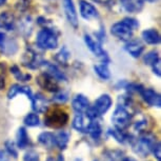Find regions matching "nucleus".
<instances>
[{"mask_svg": "<svg viewBox=\"0 0 161 161\" xmlns=\"http://www.w3.org/2000/svg\"><path fill=\"white\" fill-rule=\"evenodd\" d=\"M133 151L140 157H147L152 152L157 143L156 136L151 133H142L136 139H130Z\"/></svg>", "mask_w": 161, "mask_h": 161, "instance_id": "obj_1", "label": "nucleus"}, {"mask_svg": "<svg viewBox=\"0 0 161 161\" xmlns=\"http://www.w3.org/2000/svg\"><path fill=\"white\" fill-rule=\"evenodd\" d=\"M112 121H113L115 129L122 130L127 129L132 122V114L129 111V108L122 104L118 105L112 116Z\"/></svg>", "mask_w": 161, "mask_h": 161, "instance_id": "obj_2", "label": "nucleus"}, {"mask_svg": "<svg viewBox=\"0 0 161 161\" xmlns=\"http://www.w3.org/2000/svg\"><path fill=\"white\" fill-rule=\"evenodd\" d=\"M69 121V115L61 108H54L47 114L44 118L45 125L52 129H61Z\"/></svg>", "mask_w": 161, "mask_h": 161, "instance_id": "obj_3", "label": "nucleus"}, {"mask_svg": "<svg viewBox=\"0 0 161 161\" xmlns=\"http://www.w3.org/2000/svg\"><path fill=\"white\" fill-rule=\"evenodd\" d=\"M112 105V99L108 95H101L95 101L92 108H89L86 113L92 118H98L101 115L105 114Z\"/></svg>", "mask_w": 161, "mask_h": 161, "instance_id": "obj_4", "label": "nucleus"}, {"mask_svg": "<svg viewBox=\"0 0 161 161\" xmlns=\"http://www.w3.org/2000/svg\"><path fill=\"white\" fill-rule=\"evenodd\" d=\"M36 41H37L39 47L45 48V50H53L58 45V39H57L55 33L48 29L41 30L38 33Z\"/></svg>", "mask_w": 161, "mask_h": 161, "instance_id": "obj_5", "label": "nucleus"}, {"mask_svg": "<svg viewBox=\"0 0 161 161\" xmlns=\"http://www.w3.org/2000/svg\"><path fill=\"white\" fill-rule=\"evenodd\" d=\"M37 83L39 84V86L42 87V89L45 91H47V92L56 93L59 91L58 80H57L56 78H54L52 75L47 74V72L42 73V74L38 76Z\"/></svg>", "mask_w": 161, "mask_h": 161, "instance_id": "obj_6", "label": "nucleus"}, {"mask_svg": "<svg viewBox=\"0 0 161 161\" xmlns=\"http://www.w3.org/2000/svg\"><path fill=\"white\" fill-rule=\"evenodd\" d=\"M112 34L116 36L117 38H119L122 41H129L132 39L133 36V30L127 25L126 23H124L123 21L115 23L111 29Z\"/></svg>", "mask_w": 161, "mask_h": 161, "instance_id": "obj_7", "label": "nucleus"}, {"mask_svg": "<svg viewBox=\"0 0 161 161\" xmlns=\"http://www.w3.org/2000/svg\"><path fill=\"white\" fill-rule=\"evenodd\" d=\"M93 119L95 118L90 117L86 113H79L78 115H76V117L73 120V127L78 132L87 133L93 122Z\"/></svg>", "mask_w": 161, "mask_h": 161, "instance_id": "obj_8", "label": "nucleus"}, {"mask_svg": "<svg viewBox=\"0 0 161 161\" xmlns=\"http://www.w3.org/2000/svg\"><path fill=\"white\" fill-rule=\"evenodd\" d=\"M84 41H86V44L87 45V47L90 48V51L92 52L94 55L104 60L103 62H106V60H108V55H106V53L103 51V48L101 47V45H100L98 41L95 40V39H93L90 35L84 36Z\"/></svg>", "mask_w": 161, "mask_h": 161, "instance_id": "obj_9", "label": "nucleus"}, {"mask_svg": "<svg viewBox=\"0 0 161 161\" xmlns=\"http://www.w3.org/2000/svg\"><path fill=\"white\" fill-rule=\"evenodd\" d=\"M139 94L142 96V98L144 99V101L150 104L152 106H157V108H160L161 105V98L160 95L157 92H155L154 90L152 89H144L142 87L140 90Z\"/></svg>", "mask_w": 161, "mask_h": 161, "instance_id": "obj_10", "label": "nucleus"}, {"mask_svg": "<svg viewBox=\"0 0 161 161\" xmlns=\"http://www.w3.org/2000/svg\"><path fill=\"white\" fill-rule=\"evenodd\" d=\"M63 8H64V13L68 21L76 29L78 26V17L73 0H63Z\"/></svg>", "mask_w": 161, "mask_h": 161, "instance_id": "obj_11", "label": "nucleus"}, {"mask_svg": "<svg viewBox=\"0 0 161 161\" xmlns=\"http://www.w3.org/2000/svg\"><path fill=\"white\" fill-rule=\"evenodd\" d=\"M32 105H33V110L36 113H40L43 114L47 111L48 108V101L47 98L40 93H37L35 96L32 97Z\"/></svg>", "mask_w": 161, "mask_h": 161, "instance_id": "obj_12", "label": "nucleus"}, {"mask_svg": "<svg viewBox=\"0 0 161 161\" xmlns=\"http://www.w3.org/2000/svg\"><path fill=\"white\" fill-rule=\"evenodd\" d=\"M22 62H23V65L24 66H28L30 69H37L39 65H42L43 62L42 60L40 59L37 54L33 51H28L23 56V59H22Z\"/></svg>", "mask_w": 161, "mask_h": 161, "instance_id": "obj_13", "label": "nucleus"}, {"mask_svg": "<svg viewBox=\"0 0 161 161\" xmlns=\"http://www.w3.org/2000/svg\"><path fill=\"white\" fill-rule=\"evenodd\" d=\"M80 14L86 20L98 17V11L96 8L86 0H80Z\"/></svg>", "mask_w": 161, "mask_h": 161, "instance_id": "obj_14", "label": "nucleus"}, {"mask_svg": "<svg viewBox=\"0 0 161 161\" xmlns=\"http://www.w3.org/2000/svg\"><path fill=\"white\" fill-rule=\"evenodd\" d=\"M73 108L77 113H86L90 108L89 99L83 95H76L72 102Z\"/></svg>", "mask_w": 161, "mask_h": 161, "instance_id": "obj_15", "label": "nucleus"}, {"mask_svg": "<svg viewBox=\"0 0 161 161\" xmlns=\"http://www.w3.org/2000/svg\"><path fill=\"white\" fill-rule=\"evenodd\" d=\"M125 50L133 57H139L142 54V52L144 50V47L141 42L137 40H129V42L125 44Z\"/></svg>", "mask_w": 161, "mask_h": 161, "instance_id": "obj_16", "label": "nucleus"}, {"mask_svg": "<svg viewBox=\"0 0 161 161\" xmlns=\"http://www.w3.org/2000/svg\"><path fill=\"white\" fill-rule=\"evenodd\" d=\"M142 38L148 44H158L160 42V35L156 30L148 29L142 32Z\"/></svg>", "mask_w": 161, "mask_h": 161, "instance_id": "obj_17", "label": "nucleus"}, {"mask_svg": "<svg viewBox=\"0 0 161 161\" xmlns=\"http://www.w3.org/2000/svg\"><path fill=\"white\" fill-rule=\"evenodd\" d=\"M123 8L130 13H136L142 8L141 0H120Z\"/></svg>", "mask_w": 161, "mask_h": 161, "instance_id": "obj_18", "label": "nucleus"}, {"mask_svg": "<svg viewBox=\"0 0 161 161\" xmlns=\"http://www.w3.org/2000/svg\"><path fill=\"white\" fill-rule=\"evenodd\" d=\"M30 144V138L24 127H20L17 132V147L23 150Z\"/></svg>", "mask_w": 161, "mask_h": 161, "instance_id": "obj_19", "label": "nucleus"}, {"mask_svg": "<svg viewBox=\"0 0 161 161\" xmlns=\"http://www.w3.org/2000/svg\"><path fill=\"white\" fill-rule=\"evenodd\" d=\"M38 140L43 147L47 148H52L55 145V135H53L50 132L41 133L38 137Z\"/></svg>", "mask_w": 161, "mask_h": 161, "instance_id": "obj_20", "label": "nucleus"}, {"mask_svg": "<svg viewBox=\"0 0 161 161\" xmlns=\"http://www.w3.org/2000/svg\"><path fill=\"white\" fill-rule=\"evenodd\" d=\"M69 140V133L63 132V130H61V132H59L57 135H55V145L58 147L60 150H64V148L68 147Z\"/></svg>", "mask_w": 161, "mask_h": 161, "instance_id": "obj_21", "label": "nucleus"}, {"mask_svg": "<svg viewBox=\"0 0 161 161\" xmlns=\"http://www.w3.org/2000/svg\"><path fill=\"white\" fill-rule=\"evenodd\" d=\"M94 69H95L96 74L101 79L106 80V79L110 78L111 73H110V69L108 68V62H102V63H100V64L94 65Z\"/></svg>", "mask_w": 161, "mask_h": 161, "instance_id": "obj_22", "label": "nucleus"}, {"mask_svg": "<svg viewBox=\"0 0 161 161\" xmlns=\"http://www.w3.org/2000/svg\"><path fill=\"white\" fill-rule=\"evenodd\" d=\"M91 135V137L93 139H99L100 136L102 134V129H101V125H100L99 121L97 120V118L93 119V122L91 124L90 126V130L87 132Z\"/></svg>", "mask_w": 161, "mask_h": 161, "instance_id": "obj_23", "label": "nucleus"}, {"mask_svg": "<svg viewBox=\"0 0 161 161\" xmlns=\"http://www.w3.org/2000/svg\"><path fill=\"white\" fill-rule=\"evenodd\" d=\"M108 133H110L118 142H120V143H124V142H126V141H130L129 134H126L122 130L114 129V130H108Z\"/></svg>", "mask_w": 161, "mask_h": 161, "instance_id": "obj_24", "label": "nucleus"}, {"mask_svg": "<svg viewBox=\"0 0 161 161\" xmlns=\"http://www.w3.org/2000/svg\"><path fill=\"white\" fill-rule=\"evenodd\" d=\"M13 25V16L8 12L0 14V28L10 30Z\"/></svg>", "mask_w": 161, "mask_h": 161, "instance_id": "obj_25", "label": "nucleus"}, {"mask_svg": "<svg viewBox=\"0 0 161 161\" xmlns=\"http://www.w3.org/2000/svg\"><path fill=\"white\" fill-rule=\"evenodd\" d=\"M47 71H45V72H47V74L52 75L54 78H56L58 81H60V80H65V79H66L65 76L62 74V72L59 71L57 66L53 65V64H47Z\"/></svg>", "mask_w": 161, "mask_h": 161, "instance_id": "obj_26", "label": "nucleus"}, {"mask_svg": "<svg viewBox=\"0 0 161 161\" xmlns=\"http://www.w3.org/2000/svg\"><path fill=\"white\" fill-rule=\"evenodd\" d=\"M11 72H12V74H13L15 77H16L18 80H20V81H29L30 79H31V75L22 74L21 71H19V69H18L17 65L12 66V68H11Z\"/></svg>", "mask_w": 161, "mask_h": 161, "instance_id": "obj_27", "label": "nucleus"}, {"mask_svg": "<svg viewBox=\"0 0 161 161\" xmlns=\"http://www.w3.org/2000/svg\"><path fill=\"white\" fill-rule=\"evenodd\" d=\"M23 121L28 126H36L39 124V117L37 116V114L31 113V114L26 115Z\"/></svg>", "mask_w": 161, "mask_h": 161, "instance_id": "obj_28", "label": "nucleus"}, {"mask_svg": "<svg viewBox=\"0 0 161 161\" xmlns=\"http://www.w3.org/2000/svg\"><path fill=\"white\" fill-rule=\"evenodd\" d=\"M69 58V52L68 51V48L66 47H63L56 56V60L61 63V64L62 63H66Z\"/></svg>", "mask_w": 161, "mask_h": 161, "instance_id": "obj_29", "label": "nucleus"}, {"mask_svg": "<svg viewBox=\"0 0 161 161\" xmlns=\"http://www.w3.org/2000/svg\"><path fill=\"white\" fill-rule=\"evenodd\" d=\"M159 59V54L157 53V52H150V53H147V55L144 57V62L145 64H150L152 65L153 63H155L157 61V60Z\"/></svg>", "mask_w": 161, "mask_h": 161, "instance_id": "obj_30", "label": "nucleus"}, {"mask_svg": "<svg viewBox=\"0 0 161 161\" xmlns=\"http://www.w3.org/2000/svg\"><path fill=\"white\" fill-rule=\"evenodd\" d=\"M5 74H7V65L4 62H0V90L5 87Z\"/></svg>", "mask_w": 161, "mask_h": 161, "instance_id": "obj_31", "label": "nucleus"}, {"mask_svg": "<svg viewBox=\"0 0 161 161\" xmlns=\"http://www.w3.org/2000/svg\"><path fill=\"white\" fill-rule=\"evenodd\" d=\"M23 161H39V155L35 151H29L26 152L23 157Z\"/></svg>", "mask_w": 161, "mask_h": 161, "instance_id": "obj_32", "label": "nucleus"}, {"mask_svg": "<svg viewBox=\"0 0 161 161\" xmlns=\"http://www.w3.org/2000/svg\"><path fill=\"white\" fill-rule=\"evenodd\" d=\"M18 94H20V86H19V84H14V86H12L10 87V90H8V99H13L18 95Z\"/></svg>", "mask_w": 161, "mask_h": 161, "instance_id": "obj_33", "label": "nucleus"}, {"mask_svg": "<svg viewBox=\"0 0 161 161\" xmlns=\"http://www.w3.org/2000/svg\"><path fill=\"white\" fill-rule=\"evenodd\" d=\"M68 100V95L63 92H56V95L53 97V101L57 103H64Z\"/></svg>", "mask_w": 161, "mask_h": 161, "instance_id": "obj_34", "label": "nucleus"}, {"mask_svg": "<svg viewBox=\"0 0 161 161\" xmlns=\"http://www.w3.org/2000/svg\"><path fill=\"white\" fill-rule=\"evenodd\" d=\"M5 147H7V152L8 153V155H12L14 158H17L18 153L15 148V144L12 141H7L5 142Z\"/></svg>", "mask_w": 161, "mask_h": 161, "instance_id": "obj_35", "label": "nucleus"}, {"mask_svg": "<svg viewBox=\"0 0 161 161\" xmlns=\"http://www.w3.org/2000/svg\"><path fill=\"white\" fill-rule=\"evenodd\" d=\"M122 21H123L124 23H126L127 25H129L130 28L133 30V31H134V30H136V29L139 28V22L136 19H134V18L127 17V18H124Z\"/></svg>", "mask_w": 161, "mask_h": 161, "instance_id": "obj_36", "label": "nucleus"}, {"mask_svg": "<svg viewBox=\"0 0 161 161\" xmlns=\"http://www.w3.org/2000/svg\"><path fill=\"white\" fill-rule=\"evenodd\" d=\"M152 68H153V72L157 76H160L161 75V62H160V58L158 59L155 63H153V64H152Z\"/></svg>", "mask_w": 161, "mask_h": 161, "instance_id": "obj_37", "label": "nucleus"}, {"mask_svg": "<svg viewBox=\"0 0 161 161\" xmlns=\"http://www.w3.org/2000/svg\"><path fill=\"white\" fill-rule=\"evenodd\" d=\"M161 147H160V143L159 142H157L156 143V145L154 147V148H153V153H154V155H155V157H156V159L158 160V161H160V156H161Z\"/></svg>", "mask_w": 161, "mask_h": 161, "instance_id": "obj_38", "label": "nucleus"}, {"mask_svg": "<svg viewBox=\"0 0 161 161\" xmlns=\"http://www.w3.org/2000/svg\"><path fill=\"white\" fill-rule=\"evenodd\" d=\"M0 161H10V158H8V153L7 151L0 150Z\"/></svg>", "mask_w": 161, "mask_h": 161, "instance_id": "obj_39", "label": "nucleus"}, {"mask_svg": "<svg viewBox=\"0 0 161 161\" xmlns=\"http://www.w3.org/2000/svg\"><path fill=\"white\" fill-rule=\"evenodd\" d=\"M4 39H5V35L3 34V33H0V45L3 44Z\"/></svg>", "mask_w": 161, "mask_h": 161, "instance_id": "obj_40", "label": "nucleus"}, {"mask_svg": "<svg viewBox=\"0 0 161 161\" xmlns=\"http://www.w3.org/2000/svg\"><path fill=\"white\" fill-rule=\"evenodd\" d=\"M94 1L98 2V3H106V2H108L110 0H94Z\"/></svg>", "mask_w": 161, "mask_h": 161, "instance_id": "obj_41", "label": "nucleus"}, {"mask_svg": "<svg viewBox=\"0 0 161 161\" xmlns=\"http://www.w3.org/2000/svg\"><path fill=\"white\" fill-rule=\"evenodd\" d=\"M57 161H64V158H63L62 155H59V156H58V159H57Z\"/></svg>", "mask_w": 161, "mask_h": 161, "instance_id": "obj_42", "label": "nucleus"}, {"mask_svg": "<svg viewBox=\"0 0 161 161\" xmlns=\"http://www.w3.org/2000/svg\"><path fill=\"white\" fill-rule=\"evenodd\" d=\"M123 161H136V160L133 159V158H124Z\"/></svg>", "mask_w": 161, "mask_h": 161, "instance_id": "obj_43", "label": "nucleus"}, {"mask_svg": "<svg viewBox=\"0 0 161 161\" xmlns=\"http://www.w3.org/2000/svg\"><path fill=\"white\" fill-rule=\"evenodd\" d=\"M5 2H7V0H0V5H3Z\"/></svg>", "mask_w": 161, "mask_h": 161, "instance_id": "obj_44", "label": "nucleus"}, {"mask_svg": "<svg viewBox=\"0 0 161 161\" xmlns=\"http://www.w3.org/2000/svg\"><path fill=\"white\" fill-rule=\"evenodd\" d=\"M147 1H150V2H154V1H156V0H147Z\"/></svg>", "mask_w": 161, "mask_h": 161, "instance_id": "obj_45", "label": "nucleus"}, {"mask_svg": "<svg viewBox=\"0 0 161 161\" xmlns=\"http://www.w3.org/2000/svg\"><path fill=\"white\" fill-rule=\"evenodd\" d=\"M96 161H97V160H96Z\"/></svg>", "mask_w": 161, "mask_h": 161, "instance_id": "obj_46", "label": "nucleus"}]
</instances>
